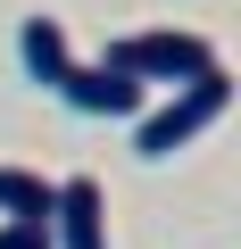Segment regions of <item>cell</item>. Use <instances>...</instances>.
<instances>
[{
    "label": "cell",
    "mask_w": 241,
    "mask_h": 249,
    "mask_svg": "<svg viewBox=\"0 0 241 249\" xmlns=\"http://www.w3.org/2000/svg\"><path fill=\"white\" fill-rule=\"evenodd\" d=\"M108 67L116 75H133L142 91L150 83H167V91H183V83H200L208 67H224L200 34H183V25H158V34H116L108 42Z\"/></svg>",
    "instance_id": "6da1fadb"
},
{
    "label": "cell",
    "mask_w": 241,
    "mask_h": 249,
    "mask_svg": "<svg viewBox=\"0 0 241 249\" xmlns=\"http://www.w3.org/2000/svg\"><path fill=\"white\" fill-rule=\"evenodd\" d=\"M224 108H233V75H224V67H208L200 83L167 91V100H158V108L142 116V133H133V150H142V158H175L183 142H200V133H208V124H216Z\"/></svg>",
    "instance_id": "7a4b0ae2"
},
{
    "label": "cell",
    "mask_w": 241,
    "mask_h": 249,
    "mask_svg": "<svg viewBox=\"0 0 241 249\" xmlns=\"http://www.w3.org/2000/svg\"><path fill=\"white\" fill-rule=\"evenodd\" d=\"M50 249H108V191H100L92 175H67V183H58Z\"/></svg>",
    "instance_id": "3957f363"
},
{
    "label": "cell",
    "mask_w": 241,
    "mask_h": 249,
    "mask_svg": "<svg viewBox=\"0 0 241 249\" xmlns=\"http://www.w3.org/2000/svg\"><path fill=\"white\" fill-rule=\"evenodd\" d=\"M58 100H67L75 116H142V83H133V75H116L108 58H100V67H67Z\"/></svg>",
    "instance_id": "277c9868"
},
{
    "label": "cell",
    "mask_w": 241,
    "mask_h": 249,
    "mask_svg": "<svg viewBox=\"0 0 241 249\" xmlns=\"http://www.w3.org/2000/svg\"><path fill=\"white\" fill-rule=\"evenodd\" d=\"M17 58H25V75H34L42 91H58V83H67V67H75L67 25H58V17H25V25H17Z\"/></svg>",
    "instance_id": "5b68a950"
},
{
    "label": "cell",
    "mask_w": 241,
    "mask_h": 249,
    "mask_svg": "<svg viewBox=\"0 0 241 249\" xmlns=\"http://www.w3.org/2000/svg\"><path fill=\"white\" fill-rule=\"evenodd\" d=\"M50 208H58V183H50V175L0 166V216H9V224H50Z\"/></svg>",
    "instance_id": "8992f818"
},
{
    "label": "cell",
    "mask_w": 241,
    "mask_h": 249,
    "mask_svg": "<svg viewBox=\"0 0 241 249\" xmlns=\"http://www.w3.org/2000/svg\"><path fill=\"white\" fill-rule=\"evenodd\" d=\"M0 249H50V224H0Z\"/></svg>",
    "instance_id": "52a82bcc"
}]
</instances>
